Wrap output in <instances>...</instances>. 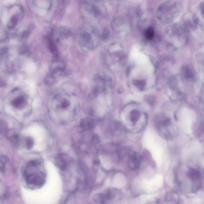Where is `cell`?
<instances>
[{
  "label": "cell",
  "mask_w": 204,
  "mask_h": 204,
  "mask_svg": "<svg viewBox=\"0 0 204 204\" xmlns=\"http://www.w3.org/2000/svg\"><path fill=\"white\" fill-rule=\"evenodd\" d=\"M181 120L183 129L188 133L191 132V125L193 121V115L191 112L186 109L182 111Z\"/></svg>",
  "instance_id": "obj_8"
},
{
  "label": "cell",
  "mask_w": 204,
  "mask_h": 204,
  "mask_svg": "<svg viewBox=\"0 0 204 204\" xmlns=\"http://www.w3.org/2000/svg\"><path fill=\"white\" fill-rule=\"evenodd\" d=\"M93 122L92 120L89 119H85L81 122L80 126L82 129L88 130L92 128Z\"/></svg>",
  "instance_id": "obj_12"
},
{
  "label": "cell",
  "mask_w": 204,
  "mask_h": 204,
  "mask_svg": "<svg viewBox=\"0 0 204 204\" xmlns=\"http://www.w3.org/2000/svg\"><path fill=\"white\" fill-rule=\"evenodd\" d=\"M11 10L9 13L7 27L9 29H12L22 19L23 16V10L22 7L20 5L15 6L11 7Z\"/></svg>",
  "instance_id": "obj_5"
},
{
  "label": "cell",
  "mask_w": 204,
  "mask_h": 204,
  "mask_svg": "<svg viewBox=\"0 0 204 204\" xmlns=\"http://www.w3.org/2000/svg\"><path fill=\"white\" fill-rule=\"evenodd\" d=\"M154 30L152 27H149L145 30L144 33L145 37L148 40H151L154 36Z\"/></svg>",
  "instance_id": "obj_13"
},
{
  "label": "cell",
  "mask_w": 204,
  "mask_h": 204,
  "mask_svg": "<svg viewBox=\"0 0 204 204\" xmlns=\"http://www.w3.org/2000/svg\"><path fill=\"white\" fill-rule=\"evenodd\" d=\"M65 71V65L64 63L59 59H56L51 64L49 77L47 83L50 84H52L57 78L63 74Z\"/></svg>",
  "instance_id": "obj_4"
},
{
  "label": "cell",
  "mask_w": 204,
  "mask_h": 204,
  "mask_svg": "<svg viewBox=\"0 0 204 204\" xmlns=\"http://www.w3.org/2000/svg\"><path fill=\"white\" fill-rule=\"evenodd\" d=\"M37 161L29 162L24 169V176L27 184L34 187H39L45 182V175L41 170V165Z\"/></svg>",
  "instance_id": "obj_2"
},
{
  "label": "cell",
  "mask_w": 204,
  "mask_h": 204,
  "mask_svg": "<svg viewBox=\"0 0 204 204\" xmlns=\"http://www.w3.org/2000/svg\"><path fill=\"white\" fill-rule=\"evenodd\" d=\"M78 39L82 48L85 50H90L96 47L98 44V33L92 26H85L81 29Z\"/></svg>",
  "instance_id": "obj_3"
},
{
  "label": "cell",
  "mask_w": 204,
  "mask_h": 204,
  "mask_svg": "<svg viewBox=\"0 0 204 204\" xmlns=\"http://www.w3.org/2000/svg\"><path fill=\"white\" fill-rule=\"evenodd\" d=\"M56 42L70 37L72 34L71 30L66 26H61L51 33Z\"/></svg>",
  "instance_id": "obj_6"
},
{
  "label": "cell",
  "mask_w": 204,
  "mask_h": 204,
  "mask_svg": "<svg viewBox=\"0 0 204 204\" xmlns=\"http://www.w3.org/2000/svg\"><path fill=\"white\" fill-rule=\"evenodd\" d=\"M56 164L61 169H65L69 166L71 162L70 156L64 153L59 154L56 157Z\"/></svg>",
  "instance_id": "obj_9"
},
{
  "label": "cell",
  "mask_w": 204,
  "mask_h": 204,
  "mask_svg": "<svg viewBox=\"0 0 204 204\" xmlns=\"http://www.w3.org/2000/svg\"><path fill=\"white\" fill-rule=\"evenodd\" d=\"M82 4L84 6L87 11L95 17H99L101 16L102 13H104L103 11L104 9L102 7L100 8L101 5L99 3H95L94 1H82Z\"/></svg>",
  "instance_id": "obj_7"
},
{
  "label": "cell",
  "mask_w": 204,
  "mask_h": 204,
  "mask_svg": "<svg viewBox=\"0 0 204 204\" xmlns=\"http://www.w3.org/2000/svg\"><path fill=\"white\" fill-rule=\"evenodd\" d=\"M27 102V98L24 95H20L14 99L12 101L11 104L13 107L16 108H22L25 107Z\"/></svg>",
  "instance_id": "obj_11"
},
{
  "label": "cell",
  "mask_w": 204,
  "mask_h": 204,
  "mask_svg": "<svg viewBox=\"0 0 204 204\" xmlns=\"http://www.w3.org/2000/svg\"><path fill=\"white\" fill-rule=\"evenodd\" d=\"M50 111L52 114H57L59 120L64 122L74 116L77 111V103L74 97L68 94H58L51 103Z\"/></svg>",
  "instance_id": "obj_1"
},
{
  "label": "cell",
  "mask_w": 204,
  "mask_h": 204,
  "mask_svg": "<svg viewBox=\"0 0 204 204\" xmlns=\"http://www.w3.org/2000/svg\"><path fill=\"white\" fill-rule=\"evenodd\" d=\"M34 144L33 139L30 138H26L25 139V146L27 148L30 149L31 148Z\"/></svg>",
  "instance_id": "obj_15"
},
{
  "label": "cell",
  "mask_w": 204,
  "mask_h": 204,
  "mask_svg": "<svg viewBox=\"0 0 204 204\" xmlns=\"http://www.w3.org/2000/svg\"><path fill=\"white\" fill-rule=\"evenodd\" d=\"M34 6L36 9L46 13L50 10L52 8V1H34Z\"/></svg>",
  "instance_id": "obj_10"
},
{
  "label": "cell",
  "mask_w": 204,
  "mask_h": 204,
  "mask_svg": "<svg viewBox=\"0 0 204 204\" xmlns=\"http://www.w3.org/2000/svg\"><path fill=\"white\" fill-rule=\"evenodd\" d=\"M7 125L6 122L3 120H1V133H3L6 131Z\"/></svg>",
  "instance_id": "obj_16"
},
{
  "label": "cell",
  "mask_w": 204,
  "mask_h": 204,
  "mask_svg": "<svg viewBox=\"0 0 204 204\" xmlns=\"http://www.w3.org/2000/svg\"><path fill=\"white\" fill-rule=\"evenodd\" d=\"M8 159L7 156H1V171H4L5 170L6 164Z\"/></svg>",
  "instance_id": "obj_14"
}]
</instances>
